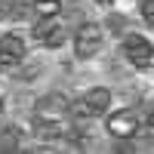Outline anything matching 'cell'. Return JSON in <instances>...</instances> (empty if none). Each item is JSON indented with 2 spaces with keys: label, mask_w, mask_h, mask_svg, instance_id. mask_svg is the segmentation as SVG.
<instances>
[{
  "label": "cell",
  "mask_w": 154,
  "mask_h": 154,
  "mask_svg": "<svg viewBox=\"0 0 154 154\" xmlns=\"http://www.w3.org/2000/svg\"><path fill=\"white\" fill-rule=\"evenodd\" d=\"M108 105H111V89L96 86V89H86V93L74 102L71 111H74V117H86V120H93V117H99V114H105Z\"/></svg>",
  "instance_id": "obj_1"
},
{
  "label": "cell",
  "mask_w": 154,
  "mask_h": 154,
  "mask_svg": "<svg viewBox=\"0 0 154 154\" xmlns=\"http://www.w3.org/2000/svg\"><path fill=\"white\" fill-rule=\"evenodd\" d=\"M99 49H102V25H96V22L80 25L74 34V56L93 59V56H99Z\"/></svg>",
  "instance_id": "obj_2"
},
{
  "label": "cell",
  "mask_w": 154,
  "mask_h": 154,
  "mask_svg": "<svg viewBox=\"0 0 154 154\" xmlns=\"http://www.w3.org/2000/svg\"><path fill=\"white\" fill-rule=\"evenodd\" d=\"M68 114H71V105H68V99L62 93H49V96H40L34 102V117L37 120H56V123H62Z\"/></svg>",
  "instance_id": "obj_3"
},
{
  "label": "cell",
  "mask_w": 154,
  "mask_h": 154,
  "mask_svg": "<svg viewBox=\"0 0 154 154\" xmlns=\"http://www.w3.org/2000/svg\"><path fill=\"white\" fill-rule=\"evenodd\" d=\"M34 37L40 40L46 49H59L62 43L68 40V25L59 22V16H49V19H40L34 25Z\"/></svg>",
  "instance_id": "obj_4"
},
{
  "label": "cell",
  "mask_w": 154,
  "mask_h": 154,
  "mask_svg": "<svg viewBox=\"0 0 154 154\" xmlns=\"http://www.w3.org/2000/svg\"><path fill=\"white\" fill-rule=\"evenodd\" d=\"M120 46H123V56L130 59L136 68H148L151 65L154 46L148 43V37H142V34H126L123 40H120Z\"/></svg>",
  "instance_id": "obj_5"
},
{
  "label": "cell",
  "mask_w": 154,
  "mask_h": 154,
  "mask_svg": "<svg viewBox=\"0 0 154 154\" xmlns=\"http://www.w3.org/2000/svg\"><path fill=\"white\" fill-rule=\"evenodd\" d=\"M108 133L114 139H133L139 133V117L133 111H117L108 117Z\"/></svg>",
  "instance_id": "obj_6"
},
{
  "label": "cell",
  "mask_w": 154,
  "mask_h": 154,
  "mask_svg": "<svg viewBox=\"0 0 154 154\" xmlns=\"http://www.w3.org/2000/svg\"><path fill=\"white\" fill-rule=\"evenodd\" d=\"M25 40L19 34H3L0 37V65H19L25 59Z\"/></svg>",
  "instance_id": "obj_7"
},
{
  "label": "cell",
  "mask_w": 154,
  "mask_h": 154,
  "mask_svg": "<svg viewBox=\"0 0 154 154\" xmlns=\"http://www.w3.org/2000/svg\"><path fill=\"white\" fill-rule=\"evenodd\" d=\"M34 136L40 139V142H56V139L65 136V130H62V123H56V120H37L34 117Z\"/></svg>",
  "instance_id": "obj_8"
},
{
  "label": "cell",
  "mask_w": 154,
  "mask_h": 154,
  "mask_svg": "<svg viewBox=\"0 0 154 154\" xmlns=\"http://www.w3.org/2000/svg\"><path fill=\"white\" fill-rule=\"evenodd\" d=\"M31 6L40 19H49V16H59L62 12V0H34Z\"/></svg>",
  "instance_id": "obj_9"
},
{
  "label": "cell",
  "mask_w": 154,
  "mask_h": 154,
  "mask_svg": "<svg viewBox=\"0 0 154 154\" xmlns=\"http://www.w3.org/2000/svg\"><path fill=\"white\" fill-rule=\"evenodd\" d=\"M16 148H19V130L16 126L0 130V151H16Z\"/></svg>",
  "instance_id": "obj_10"
},
{
  "label": "cell",
  "mask_w": 154,
  "mask_h": 154,
  "mask_svg": "<svg viewBox=\"0 0 154 154\" xmlns=\"http://www.w3.org/2000/svg\"><path fill=\"white\" fill-rule=\"evenodd\" d=\"M105 25H108V28H111L114 34H117V37H120V34H123V28H126V19L114 12V16H108V22H105Z\"/></svg>",
  "instance_id": "obj_11"
},
{
  "label": "cell",
  "mask_w": 154,
  "mask_h": 154,
  "mask_svg": "<svg viewBox=\"0 0 154 154\" xmlns=\"http://www.w3.org/2000/svg\"><path fill=\"white\" fill-rule=\"evenodd\" d=\"M139 9H142V19L148 22V28H154V0H142Z\"/></svg>",
  "instance_id": "obj_12"
},
{
  "label": "cell",
  "mask_w": 154,
  "mask_h": 154,
  "mask_svg": "<svg viewBox=\"0 0 154 154\" xmlns=\"http://www.w3.org/2000/svg\"><path fill=\"white\" fill-rule=\"evenodd\" d=\"M37 71H40V62H28V68H22V74H19V77H25V80H34Z\"/></svg>",
  "instance_id": "obj_13"
},
{
  "label": "cell",
  "mask_w": 154,
  "mask_h": 154,
  "mask_svg": "<svg viewBox=\"0 0 154 154\" xmlns=\"http://www.w3.org/2000/svg\"><path fill=\"white\" fill-rule=\"evenodd\" d=\"M145 130H148V139H154V108L148 111V117H145Z\"/></svg>",
  "instance_id": "obj_14"
},
{
  "label": "cell",
  "mask_w": 154,
  "mask_h": 154,
  "mask_svg": "<svg viewBox=\"0 0 154 154\" xmlns=\"http://www.w3.org/2000/svg\"><path fill=\"white\" fill-rule=\"evenodd\" d=\"M96 3H99V6H108V3H111V0H96Z\"/></svg>",
  "instance_id": "obj_15"
},
{
  "label": "cell",
  "mask_w": 154,
  "mask_h": 154,
  "mask_svg": "<svg viewBox=\"0 0 154 154\" xmlns=\"http://www.w3.org/2000/svg\"><path fill=\"white\" fill-rule=\"evenodd\" d=\"M0 114H3V102H0Z\"/></svg>",
  "instance_id": "obj_16"
}]
</instances>
